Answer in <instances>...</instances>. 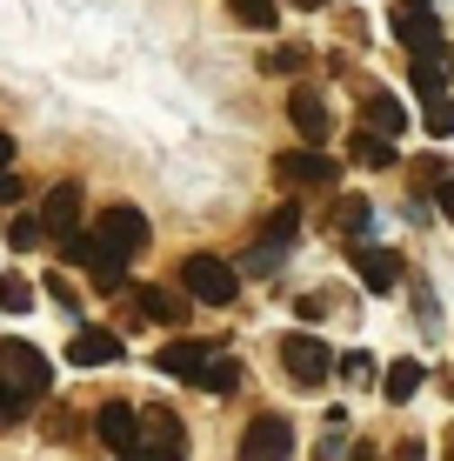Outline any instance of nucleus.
Returning <instances> with one entry per match:
<instances>
[{
	"label": "nucleus",
	"instance_id": "obj_25",
	"mask_svg": "<svg viewBox=\"0 0 454 461\" xmlns=\"http://www.w3.org/2000/svg\"><path fill=\"white\" fill-rule=\"evenodd\" d=\"M341 234H368V221H374V208H368V201H341Z\"/></svg>",
	"mask_w": 454,
	"mask_h": 461
},
{
	"label": "nucleus",
	"instance_id": "obj_9",
	"mask_svg": "<svg viewBox=\"0 0 454 461\" xmlns=\"http://www.w3.org/2000/svg\"><path fill=\"white\" fill-rule=\"evenodd\" d=\"M40 228L47 234H81V187L74 181H60V187H47V201H40Z\"/></svg>",
	"mask_w": 454,
	"mask_h": 461
},
{
	"label": "nucleus",
	"instance_id": "obj_14",
	"mask_svg": "<svg viewBox=\"0 0 454 461\" xmlns=\"http://www.w3.org/2000/svg\"><path fill=\"white\" fill-rule=\"evenodd\" d=\"M194 388H200V394H234V388H241V361L214 348V355L194 368Z\"/></svg>",
	"mask_w": 454,
	"mask_h": 461
},
{
	"label": "nucleus",
	"instance_id": "obj_6",
	"mask_svg": "<svg viewBox=\"0 0 454 461\" xmlns=\"http://www.w3.org/2000/svg\"><path fill=\"white\" fill-rule=\"evenodd\" d=\"M294 455V421L288 415H254L241 435V461H288Z\"/></svg>",
	"mask_w": 454,
	"mask_h": 461
},
{
	"label": "nucleus",
	"instance_id": "obj_12",
	"mask_svg": "<svg viewBox=\"0 0 454 461\" xmlns=\"http://www.w3.org/2000/svg\"><path fill=\"white\" fill-rule=\"evenodd\" d=\"M354 275H361V288H374V294H387L401 281V261L387 248H354Z\"/></svg>",
	"mask_w": 454,
	"mask_h": 461
},
{
	"label": "nucleus",
	"instance_id": "obj_30",
	"mask_svg": "<svg viewBox=\"0 0 454 461\" xmlns=\"http://www.w3.org/2000/svg\"><path fill=\"white\" fill-rule=\"evenodd\" d=\"M301 68V47H280V54H268V74H294Z\"/></svg>",
	"mask_w": 454,
	"mask_h": 461
},
{
	"label": "nucleus",
	"instance_id": "obj_18",
	"mask_svg": "<svg viewBox=\"0 0 454 461\" xmlns=\"http://www.w3.org/2000/svg\"><path fill=\"white\" fill-rule=\"evenodd\" d=\"M381 394H387V402H414V394H421V361H387Z\"/></svg>",
	"mask_w": 454,
	"mask_h": 461
},
{
	"label": "nucleus",
	"instance_id": "obj_16",
	"mask_svg": "<svg viewBox=\"0 0 454 461\" xmlns=\"http://www.w3.org/2000/svg\"><path fill=\"white\" fill-rule=\"evenodd\" d=\"M134 301H140V314H147L154 328H181V321H187L181 294H167V288H134Z\"/></svg>",
	"mask_w": 454,
	"mask_h": 461
},
{
	"label": "nucleus",
	"instance_id": "obj_11",
	"mask_svg": "<svg viewBox=\"0 0 454 461\" xmlns=\"http://www.w3.org/2000/svg\"><path fill=\"white\" fill-rule=\"evenodd\" d=\"M67 361H74V368H107V361H120V335H107V328H81V335L67 341Z\"/></svg>",
	"mask_w": 454,
	"mask_h": 461
},
{
	"label": "nucleus",
	"instance_id": "obj_23",
	"mask_svg": "<svg viewBox=\"0 0 454 461\" xmlns=\"http://www.w3.org/2000/svg\"><path fill=\"white\" fill-rule=\"evenodd\" d=\"M428 134H454V94H428Z\"/></svg>",
	"mask_w": 454,
	"mask_h": 461
},
{
	"label": "nucleus",
	"instance_id": "obj_27",
	"mask_svg": "<svg viewBox=\"0 0 454 461\" xmlns=\"http://www.w3.org/2000/svg\"><path fill=\"white\" fill-rule=\"evenodd\" d=\"M40 234H47V228H40V214H21V221L7 228V241H13V248H34Z\"/></svg>",
	"mask_w": 454,
	"mask_h": 461
},
{
	"label": "nucleus",
	"instance_id": "obj_5",
	"mask_svg": "<svg viewBox=\"0 0 454 461\" xmlns=\"http://www.w3.org/2000/svg\"><path fill=\"white\" fill-rule=\"evenodd\" d=\"M147 214H140V208H128V201H114V208H107L101 214V248L107 254H120V261H134V254L140 248H147Z\"/></svg>",
	"mask_w": 454,
	"mask_h": 461
},
{
	"label": "nucleus",
	"instance_id": "obj_34",
	"mask_svg": "<svg viewBox=\"0 0 454 461\" xmlns=\"http://www.w3.org/2000/svg\"><path fill=\"white\" fill-rule=\"evenodd\" d=\"M395 461H428V448H421V441H401V455Z\"/></svg>",
	"mask_w": 454,
	"mask_h": 461
},
{
	"label": "nucleus",
	"instance_id": "obj_29",
	"mask_svg": "<svg viewBox=\"0 0 454 461\" xmlns=\"http://www.w3.org/2000/svg\"><path fill=\"white\" fill-rule=\"evenodd\" d=\"M341 375H348V381H374V355H361V348L341 355Z\"/></svg>",
	"mask_w": 454,
	"mask_h": 461
},
{
	"label": "nucleus",
	"instance_id": "obj_36",
	"mask_svg": "<svg viewBox=\"0 0 454 461\" xmlns=\"http://www.w3.org/2000/svg\"><path fill=\"white\" fill-rule=\"evenodd\" d=\"M301 7H327V0H301Z\"/></svg>",
	"mask_w": 454,
	"mask_h": 461
},
{
	"label": "nucleus",
	"instance_id": "obj_37",
	"mask_svg": "<svg viewBox=\"0 0 454 461\" xmlns=\"http://www.w3.org/2000/svg\"><path fill=\"white\" fill-rule=\"evenodd\" d=\"M448 461H454V435H448Z\"/></svg>",
	"mask_w": 454,
	"mask_h": 461
},
{
	"label": "nucleus",
	"instance_id": "obj_2",
	"mask_svg": "<svg viewBox=\"0 0 454 461\" xmlns=\"http://www.w3.org/2000/svg\"><path fill=\"white\" fill-rule=\"evenodd\" d=\"M0 381H7L13 394H27V402H40V394L54 388V361H47L34 341H0Z\"/></svg>",
	"mask_w": 454,
	"mask_h": 461
},
{
	"label": "nucleus",
	"instance_id": "obj_1",
	"mask_svg": "<svg viewBox=\"0 0 454 461\" xmlns=\"http://www.w3.org/2000/svg\"><path fill=\"white\" fill-rule=\"evenodd\" d=\"M181 288L200 301V308H227L241 294V267L221 261V254H187L181 261Z\"/></svg>",
	"mask_w": 454,
	"mask_h": 461
},
{
	"label": "nucleus",
	"instance_id": "obj_3",
	"mask_svg": "<svg viewBox=\"0 0 454 461\" xmlns=\"http://www.w3.org/2000/svg\"><path fill=\"white\" fill-rule=\"evenodd\" d=\"M395 41L408 54H441V27H434V0H395Z\"/></svg>",
	"mask_w": 454,
	"mask_h": 461
},
{
	"label": "nucleus",
	"instance_id": "obj_20",
	"mask_svg": "<svg viewBox=\"0 0 454 461\" xmlns=\"http://www.w3.org/2000/svg\"><path fill=\"white\" fill-rule=\"evenodd\" d=\"M34 308V281L27 275H0V314H27Z\"/></svg>",
	"mask_w": 454,
	"mask_h": 461
},
{
	"label": "nucleus",
	"instance_id": "obj_19",
	"mask_svg": "<svg viewBox=\"0 0 454 461\" xmlns=\"http://www.w3.org/2000/svg\"><path fill=\"white\" fill-rule=\"evenodd\" d=\"M348 148H354V161H361V167H387V161H395V140L368 134V127H361V134L348 140Z\"/></svg>",
	"mask_w": 454,
	"mask_h": 461
},
{
	"label": "nucleus",
	"instance_id": "obj_13",
	"mask_svg": "<svg viewBox=\"0 0 454 461\" xmlns=\"http://www.w3.org/2000/svg\"><path fill=\"white\" fill-rule=\"evenodd\" d=\"M208 355H214L208 341H167L161 355H154V368H161V375H174V381H194V368H200Z\"/></svg>",
	"mask_w": 454,
	"mask_h": 461
},
{
	"label": "nucleus",
	"instance_id": "obj_21",
	"mask_svg": "<svg viewBox=\"0 0 454 461\" xmlns=\"http://www.w3.org/2000/svg\"><path fill=\"white\" fill-rule=\"evenodd\" d=\"M414 87L421 94H441L448 87V60L441 54H414Z\"/></svg>",
	"mask_w": 454,
	"mask_h": 461
},
{
	"label": "nucleus",
	"instance_id": "obj_26",
	"mask_svg": "<svg viewBox=\"0 0 454 461\" xmlns=\"http://www.w3.org/2000/svg\"><path fill=\"white\" fill-rule=\"evenodd\" d=\"M27 421V394H13L7 381H0V428H21Z\"/></svg>",
	"mask_w": 454,
	"mask_h": 461
},
{
	"label": "nucleus",
	"instance_id": "obj_32",
	"mask_svg": "<svg viewBox=\"0 0 454 461\" xmlns=\"http://www.w3.org/2000/svg\"><path fill=\"white\" fill-rule=\"evenodd\" d=\"M0 201H7V208L21 201V181H13V174H0Z\"/></svg>",
	"mask_w": 454,
	"mask_h": 461
},
{
	"label": "nucleus",
	"instance_id": "obj_31",
	"mask_svg": "<svg viewBox=\"0 0 454 461\" xmlns=\"http://www.w3.org/2000/svg\"><path fill=\"white\" fill-rule=\"evenodd\" d=\"M47 294H54L60 308H81V301H74V288H67V275H47Z\"/></svg>",
	"mask_w": 454,
	"mask_h": 461
},
{
	"label": "nucleus",
	"instance_id": "obj_33",
	"mask_svg": "<svg viewBox=\"0 0 454 461\" xmlns=\"http://www.w3.org/2000/svg\"><path fill=\"white\" fill-rule=\"evenodd\" d=\"M441 214L454 221V174H441Z\"/></svg>",
	"mask_w": 454,
	"mask_h": 461
},
{
	"label": "nucleus",
	"instance_id": "obj_10",
	"mask_svg": "<svg viewBox=\"0 0 454 461\" xmlns=\"http://www.w3.org/2000/svg\"><path fill=\"white\" fill-rule=\"evenodd\" d=\"M93 435H101V441H107L114 455H128L134 441H140V415H134L128 402H107L101 415H93Z\"/></svg>",
	"mask_w": 454,
	"mask_h": 461
},
{
	"label": "nucleus",
	"instance_id": "obj_17",
	"mask_svg": "<svg viewBox=\"0 0 454 461\" xmlns=\"http://www.w3.org/2000/svg\"><path fill=\"white\" fill-rule=\"evenodd\" d=\"M288 121H294V127H301V134H307V140H315V148H321V140H327V107L315 101V94H288Z\"/></svg>",
	"mask_w": 454,
	"mask_h": 461
},
{
	"label": "nucleus",
	"instance_id": "obj_35",
	"mask_svg": "<svg viewBox=\"0 0 454 461\" xmlns=\"http://www.w3.org/2000/svg\"><path fill=\"white\" fill-rule=\"evenodd\" d=\"M13 167V134H0V174Z\"/></svg>",
	"mask_w": 454,
	"mask_h": 461
},
{
	"label": "nucleus",
	"instance_id": "obj_15",
	"mask_svg": "<svg viewBox=\"0 0 454 461\" xmlns=\"http://www.w3.org/2000/svg\"><path fill=\"white\" fill-rule=\"evenodd\" d=\"M368 134L401 140V134H408V107H401L395 94H368Z\"/></svg>",
	"mask_w": 454,
	"mask_h": 461
},
{
	"label": "nucleus",
	"instance_id": "obj_7",
	"mask_svg": "<svg viewBox=\"0 0 454 461\" xmlns=\"http://www.w3.org/2000/svg\"><path fill=\"white\" fill-rule=\"evenodd\" d=\"M274 181L280 187H327L334 181V154L327 148H288V154H274Z\"/></svg>",
	"mask_w": 454,
	"mask_h": 461
},
{
	"label": "nucleus",
	"instance_id": "obj_8",
	"mask_svg": "<svg viewBox=\"0 0 454 461\" xmlns=\"http://www.w3.org/2000/svg\"><path fill=\"white\" fill-rule=\"evenodd\" d=\"M60 254H67V267H87L93 288H120V267H114V254L101 248V234H67Z\"/></svg>",
	"mask_w": 454,
	"mask_h": 461
},
{
	"label": "nucleus",
	"instance_id": "obj_28",
	"mask_svg": "<svg viewBox=\"0 0 454 461\" xmlns=\"http://www.w3.org/2000/svg\"><path fill=\"white\" fill-rule=\"evenodd\" d=\"M274 261H280V248H274V241L247 248V275H274Z\"/></svg>",
	"mask_w": 454,
	"mask_h": 461
},
{
	"label": "nucleus",
	"instance_id": "obj_24",
	"mask_svg": "<svg viewBox=\"0 0 454 461\" xmlns=\"http://www.w3.org/2000/svg\"><path fill=\"white\" fill-rule=\"evenodd\" d=\"M294 234H301V214H294V208H280V214L268 221V234H261V241H274V248H288V241H294Z\"/></svg>",
	"mask_w": 454,
	"mask_h": 461
},
{
	"label": "nucleus",
	"instance_id": "obj_4",
	"mask_svg": "<svg viewBox=\"0 0 454 461\" xmlns=\"http://www.w3.org/2000/svg\"><path fill=\"white\" fill-rule=\"evenodd\" d=\"M280 368H288L294 388H321L327 368H334V355H327L315 335H280Z\"/></svg>",
	"mask_w": 454,
	"mask_h": 461
},
{
	"label": "nucleus",
	"instance_id": "obj_22",
	"mask_svg": "<svg viewBox=\"0 0 454 461\" xmlns=\"http://www.w3.org/2000/svg\"><path fill=\"white\" fill-rule=\"evenodd\" d=\"M227 7H234V21H241V27H274L280 21L274 0H227Z\"/></svg>",
	"mask_w": 454,
	"mask_h": 461
}]
</instances>
